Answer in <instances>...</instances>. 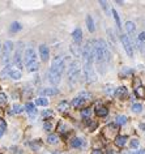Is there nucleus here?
<instances>
[{"instance_id": "f257e3e1", "label": "nucleus", "mask_w": 145, "mask_h": 154, "mask_svg": "<svg viewBox=\"0 0 145 154\" xmlns=\"http://www.w3.org/2000/svg\"><path fill=\"white\" fill-rule=\"evenodd\" d=\"M65 69V60L62 56H56L54 58L53 63H51V67H50L49 72H47V77H49V81L51 85L56 86L59 85L60 80H62V74Z\"/></svg>"}, {"instance_id": "f03ea898", "label": "nucleus", "mask_w": 145, "mask_h": 154, "mask_svg": "<svg viewBox=\"0 0 145 154\" xmlns=\"http://www.w3.org/2000/svg\"><path fill=\"white\" fill-rule=\"evenodd\" d=\"M80 73H81V65L77 60H73V62L69 63V67H68V82L71 85L78 81L80 78Z\"/></svg>"}, {"instance_id": "7ed1b4c3", "label": "nucleus", "mask_w": 145, "mask_h": 154, "mask_svg": "<svg viewBox=\"0 0 145 154\" xmlns=\"http://www.w3.org/2000/svg\"><path fill=\"white\" fill-rule=\"evenodd\" d=\"M13 42L12 40H5L3 44V50H1V63L4 65L8 64L11 62V52L13 51Z\"/></svg>"}, {"instance_id": "20e7f679", "label": "nucleus", "mask_w": 145, "mask_h": 154, "mask_svg": "<svg viewBox=\"0 0 145 154\" xmlns=\"http://www.w3.org/2000/svg\"><path fill=\"white\" fill-rule=\"evenodd\" d=\"M84 76L86 78V82H94L97 80V74L92 63H84Z\"/></svg>"}, {"instance_id": "39448f33", "label": "nucleus", "mask_w": 145, "mask_h": 154, "mask_svg": "<svg viewBox=\"0 0 145 154\" xmlns=\"http://www.w3.org/2000/svg\"><path fill=\"white\" fill-rule=\"evenodd\" d=\"M37 62V52H35V50L33 47H28V48L25 50L24 52V63L25 65H29L31 63H35Z\"/></svg>"}, {"instance_id": "423d86ee", "label": "nucleus", "mask_w": 145, "mask_h": 154, "mask_svg": "<svg viewBox=\"0 0 145 154\" xmlns=\"http://www.w3.org/2000/svg\"><path fill=\"white\" fill-rule=\"evenodd\" d=\"M120 40H122V44H123L124 50H126L127 55L130 56V58H133V44H132V42H131L130 37H127L126 34H122Z\"/></svg>"}, {"instance_id": "0eeeda50", "label": "nucleus", "mask_w": 145, "mask_h": 154, "mask_svg": "<svg viewBox=\"0 0 145 154\" xmlns=\"http://www.w3.org/2000/svg\"><path fill=\"white\" fill-rule=\"evenodd\" d=\"M22 46H24V43L19 42V47H17L15 56H13V63L17 68H22V59H24V56H22Z\"/></svg>"}, {"instance_id": "6e6552de", "label": "nucleus", "mask_w": 145, "mask_h": 154, "mask_svg": "<svg viewBox=\"0 0 145 154\" xmlns=\"http://www.w3.org/2000/svg\"><path fill=\"white\" fill-rule=\"evenodd\" d=\"M118 133V124H108L103 128V136L106 139H111Z\"/></svg>"}, {"instance_id": "1a4fd4ad", "label": "nucleus", "mask_w": 145, "mask_h": 154, "mask_svg": "<svg viewBox=\"0 0 145 154\" xmlns=\"http://www.w3.org/2000/svg\"><path fill=\"white\" fill-rule=\"evenodd\" d=\"M39 55H41V59H42L43 62H47V60H49L50 50L46 44H41L39 46Z\"/></svg>"}, {"instance_id": "9d476101", "label": "nucleus", "mask_w": 145, "mask_h": 154, "mask_svg": "<svg viewBox=\"0 0 145 154\" xmlns=\"http://www.w3.org/2000/svg\"><path fill=\"white\" fill-rule=\"evenodd\" d=\"M59 93V89L56 88H43V89L39 90L41 96H56Z\"/></svg>"}, {"instance_id": "9b49d317", "label": "nucleus", "mask_w": 145, "mask_h": 154, "mask_svg": "<svg viewBox=\"0 0 145 154\" xmlns=\"http://www.w3.org/2000/svg\"><path fill=\"white\" fill-rule=\"evenodd\" d=\"M72 37H73V42L76 44H80V42L82 40V30L80 28H76L72 33Z\"/></svg>"}, {"instance_id": "f8f14e48", "label": "nucleus", "mask_w": 145, "mask_h": 154, "mask_svg": "<svg viewBox=\"0 0 145 154\" xmlns=\"http://www.w3.org/2000/svg\"><path fill=\"white\" fill-rule=\"evenodd\" d=\"M69 48H71V52L74 58H80V56H82V50H80V47H78L76 43L72 44Z\"/></svg>"}, {"instance_id": "ddd939ff", "label": "nucleus", "mask_w": 145, "mask_h": 154, "mask_svg": "<svg viewBox=\"0 0 145 154\" xmlns=\"http://www.w3.org/2000/svg\"><path fill=\"white\" fill-rule=\"evenodd\" d=\"M25 108H26V111H28V114L30 115L31 117H34L35 115H37V108H35V106H34L33 103H30V102H28V103H26Z\"/></svg>"}, {"instance_id": "4468645a", "label": "nucleus", "mask_w": 145, "mask_h": 154, "mask_svg": "<svg viewBox=\"0 0 145 154\" xmlns=\"http://www.w3.org/2000/svg\"><path fill=\"white\" fill-rule=\"evenodd\" d=\"M127 136H116V137H115V145H116V146H124V145H126V142H127Z\"/></svg>"}, {"instance_id": "2eb2a0df", "label": "nucleus", "mask_w": 145, "mask_h": 154, "mask_svg": "<svg viewBox=\"0 0 145 154\" xmlns=\"http://www.w3.org/2000/svg\"><path fill=\"white\" fill-rule=\"evenodd\" d=\"M84 140L80 139V137H74V139H72L71 141V146L72 148H81V146H84Z\"/></svg>"}, {"instance_id": "dca6fc26", "label": "nucleus", "mask_w": 145, "mask_h": 154, "mask_svg": "<svg viewBox=\"0 0 145 154\" xmlns=\"http://www.w3.org/2000/svg\"><path fill=\"white\" fill-rule=\"evenodd\" d=\"M127 94H128V90H127L126 86H120L116 89V93H115V96L118 97V98H124V97H127Z\"/></svg>"}, {"instance_id": "f3484780", "label": "nucleus", "mask_w": 145, "mask_h": 154, "mask_svg": "<svg viewBox=\"0 0 145 154\" xmlns=\"http://www.w3.org/2000/svg\"><path fill=\"white\" fill-rule=\"evenodd\" d=\"M86 26H88V29H89L90 33H93V31L96 30V26H94V20H93V17L90 15L86 16Z\"/></svg>"}, {"instance_id": "a211bd4d", "label": "nucleus", "mask_w": 145, "mask_h": 154, "mask_svg": "<svg viewBox=\"0 0 145 154\" xmlns=\"http://www.w3.org/2000/svg\"><path fill=\"white\" fill-rule=\"evenodd\" d=\"M96 114H97V116H101V117L107 116L108 110H107V107H105V106H101V107L96 108Z\"/></svg>"}, {"instance_id": "6ab92c4d", "label": "nucleus", "mask_w": 145, "mask_h": 154, "mask_svg": "<svg viewBox=\"0 0 145 154\" xmlns=\"http://www.w3.org/2000/svg\"><path fill=\"white\" fill-rule=\"evenodd\" d=\"M126 30H127V33H128V34H133V33H135V30H136L135 22L127 21V22H126Z\"/></svg>"}, {"instance_id": "aec40b11", "label": "nucleus", "mask_w": 145, "mask_h": 154, "mask_svg": "<svg viewBox=\"0 0 145 154\" xmlns=\"http://www.w3.org/2000/svg\"><path fill=\"white\" fill-rule=\"evenodd\" d=\"M69 108V102L67 101H62V102H59V105H58V110L60 111V112H65V111Z\"/></svg>"}, {"instance_id": "412c9836", "label": "nucleus", "mask_w": 145, "mask_h": 154, "mask_svg": "<svg viewBox=\"0 0 145 154\" xmlns=\"http://www.w3.org/2000/svg\"><path fill=\"white\" fill-rule=\"evenodd\" d=\"M21 29H22L21 24H20V22H17V21H15V22H12V24H11L9 30L12 31V33H17V31H20Z\"/></svg>"}, {"instance_id": "4be33fe9", "label": "nucleus", "mask_w": 145, "mask_h": 154, "mask_svg": "<svg viewBox=\"0 0 145 154\" xmlns=\"http://www.w3.org/2000/svg\"><path fill=\"white\" fill-rule=\"evenodd\" d=\"M35 105L37 106H49V99L46 97H39L35 99Z\"/></svg>"}, {"instance_id": "5701e85b", "label": "nucleus", "mask_w": 145, "mask_h": 154, "mask_svg": "<svg viewBox=\"0 0 145 154\" xmlns=\"http://www.w3.org/2000/svg\"><path fill=\"white\" fill-rule=\"evenodd\" d=\"M9 77L11 78H13V80H20V78L22 77V73H21L20 69H15V71H12L9 73Z\"/></svg>"}, {"instance_id": "b1692460", "label": "nucleus", "mask_w": 145, "mask_h": 154, "mask_svg": "<svg viewBox=\"0 0 145 154\" xmlns=\"http://www.w3.org/2000/svg\"><path fill=\"white\" fill-rule=\"evenodd\" d=\"M38 69H39V64H38V62L31 63V64L26 65V71H28V72H37Z\"/></svg>"}, {"instance_id": "393cba45", "label": "nucleus", "mask_w": 145, "mask_h": 154, "mask_svg": "<svg viewBox=\"0 0 145 154\" xmlns=\"http://www.w3.org/2000/svg\"><path fill=\"white\" fill-rule=\"evenodd\" d=\"M78 97H80L81 99H84V101H90V99H92V94H90L89 92H85V90L78 93Z\"/></svg>"}, {"instance_id": "a878e982", "label": "nucleus", "mask_w": 145, "mask_h": 154, "mask_svg": "<svg viewBox=\"0 0 145 154\" xmlns=\"http://www.w3.org/2000/svg\"><path fill=\"white\" fill-rule=\"evenodd\" d=\"M30 148L33 149V150L37 151L38 149L42 148V142H41V140H34V141L30 142Z\"/></svg>"}, {"instance_id": "bb28decb", "label": "nucleus", "mask_w": 145, "mask_h": 154, "mask_svg": "<svg viewBox=\"0 0 145 154\" xmlns=\"http://www.w3.org/2000/svg\"><path fill=\"white\" fill-rule=\"evenodd\" d=\"M84 102H85L84 99H81L80 97H77V98H74L73 101L71 102V105L73 106V107H77V108H78V107H81V106L84 105Z\"/></svg>"}, {"instance_id": "cd10ccee", "label": "nucleus", "mask_w": 145, "mask_h": 154, "mask_svg": "<svg viewBox=\"0 0 145 154\" xmlns=\"http://www.w3.org/2000/svg\"><path fill=\"white\" fill-rule=\"evenodd\" d=\"M47 142L51 145H55L59 142V137L58 135H49V137H47Z\"/></svg>"}, {"instance_id": "c85d7f7f", "label": "nucleus", "mask_w": 145, "mask_h": 154, "mask_svg": "<svg viewBox=\"0 0 145 154\" xmlns=\"http://www.w3.org/2000/svg\"><path fill=\"white\" fill-rule=\"evenodd\" d=\"M105 93L107 94V96H115L116 89H115L112 85H107V86H105Z\"/></svg>"}, {"instance_id": "c756f323", "label": "nucleus", "mask_w": 145, "mask_h": 154, "mask_svg": "<svg viewBox=\"0 0 145 154\" xmlns=\"http://www.w3.org/2000/svg\"><path fill=\"white\" fill-rule=\"evenodd\" d=\"M135 94L139 97V98H145V89L142 86L136 88V89H135Z\"/></svg>"}, {"instance_id": "7c9ffc66", "label": "nucleus", "mask_w": 145, "mask_h": 154, "mask_svg": "<svg viewBox=\"0 0 145 154\" xmlns=\"http://www.w3.org/2000/svg\"><path fill=\"white\" fill-rule=\"evenodd\" d=\"M7 131V121L4 120V119H1L0 117V137L4 135V132Z\"/></svg>"}, {"instance_id": "2f4dec72", "label": "nucleus", "mask_w": 145, "mask_h": 154, "mask_svg": "<svg viewBox=\"0 0 145 154\" xmlns=\"http://www.w3.org/2000/svg\"><path fill=\"white\" fill-rule=\"evenodd\" d=\"M90 115H92V110H90L89 107L84 108V110H81V116L84 117V119H89Z\"/></svg>"}, {"instance_id": "473e14b6", "label": "nucleus", "mask_w": 145, "mask_h": 154, "mask_svg": "<svg viewBox=\"0 0 145 154\" xmlns=\"http://www.w3.org/2000/svg\"><path fill=\"white\" fill-rule=\"evenodd\" d=\"M127 116H124V115H119V116H116V124H119V125H124V124L127 123Z\"/></svg>"}, {"instance_id": "72a5a7b5", "label": "nucleus", "mask_w": 145, "mask_h": 154, "mask_svg": "<svg viewBox=\"0 0 145 154\" xmlns=\"http://www.w3.org/2000/svg\"><path fill=\"white\" fill-rule=\"evenodd\" d=\"M112 16H114V20L115 22H116V26L118 29H120L122 28V24H120V19H119V15H118V12L115 9H112Z\"/></svg>"}, {"instance_id": "f704fd0d", "label": "nucleus", "mask_w": 145, "mask_h": 154, "mask_svg": "<svg viewBox=\"0 0 145 154\" xmlns=\"http://www.w3.org/2000/svg\"><path fill=\"white\" fill-rule=\"evenodd\" d=\"M12 108H13V112H15V114H21L22 112V106L19 105V103H15Z\"/></svg>"}, {"instance_id": "c9c22d12", "label": "nucleus", "mask_w": 145, "mask_h": 154, "mask_svg": "<svg viewBox=\"0 0 145 154\" xmlns=\"http://www.w3.org/2000/svg\"><path fill=\"white\" fill-rule=\"evenodd\" d=\"M132 111L139 114V112H141L142 111V106L140 105V103H135V105H132Z\"/></svg>"}, {"instance_id": "e433bc0d", "label": "nucleus", "mask_w": 145, "mask_h": 154, "mask_svg": "<svg viewBox=\"0 0 145 154\" xmlns=\"http://www.w3.org/2000/svg\"><path fill=\"white\" fill-rule=\"evenodd\" d=\"M130 145H131V148L136 149V148H139L140 141H139V140H137V139H132V140H131V142H130Z\"/></svg>"}, {"instance_id": "4c0bfd02", "label": "nucleus", "mask_w": 145, "mask_h": 154, "mask_svg": "<svg viewBox=\"0 0 145 154\" xmlns=\"http://www.w3.org/2000/svg\"><path fill=\"white\" fill-rule=\"evenodd\" d=\"M99 4H101V5H102V8H103V11H105V12L107 13V15H110V9H108V4L106 3V1H103V0H102V1H99Z\"/></svg>"}, {"instance_id": "58836bf2", "label": "nucleus", "mask_w": 145, "mask_h": 154, "mask_svg": "<svg viewBox=\"0 0 145 154\" xmlns=\"http://www.w3.org/2000/svg\"><path fill=\"white\" fill-rule=\"evenodd\" d=\"M107 35H108V39L111 40L112 43H115V37H114V31L111 29H107Z\"/></svg>"}, {"instance_id": "ea45409f", "label": "nucleus", "mask_w": 145, "mask_h": 154, "mask_svg": "<svg viewBox=\"0 0 145 154\" xmlns=\"http://www.w3.org/2000/svg\"><path fill=\"white\" fill-rule=\"evenodd\" d=\"M42 115H43L45 117H53L54 116V112L51 110H45L43 112H42Z\"/></svg>"}, {"instance_id": "a19ab883", "label": "nucleus", "mask_w": 145, "mask_h": 154, "mask_svg": "<svg viewBox=\"0 0 145 154\" xmlns=\"http://www.w3.org/2000/svg\"><path fill=\"white\" fill-rule=\"evenodd\" d=\"M43 129L47 131V132H49V131H51V129H53V124H51V123H47V121H46V123L43 124Z\"/></svg>"}, {"instance_id": "79ce46f5", "label": "nucleus", "mask_w": 145, "mask_h": 154, "mask_svg": "<svg viewBox=\"0 0 145 154\" xmlns=\"http://www.w3.org/2000/svg\"><path fill=\"white\" fill-rule=\"evenodd\" d=\"M4 102H7V96L4 93H0V103H4Z\"/></svg>"}, {"instance_id": "37998d69", "label": "nucleus", "mask_w": 145, "mask_h": 154, "mask_svg": "<svg viewBox=\"0 0 145 154\" xmlns=\"http://www.w3.org/2000/svg\"><path fill=\"white\" fill-rule=\"evenodd\" d=\"M137 39H139L140 42H144V40H145V31H142V33H140V34H139Z\"/></svg>"}, {"instance_id": "c03bdc74", "label": "nucleus", "mask_w": 145, "mask_h": 154, "mask_svg": "<svg viewBox=\"0 0 145 154\" xmlns=\"http://www.w3.org/2000/svg\"><path fill=\"white\" fill-rule=\"evenodd\" d=\"M122 74H132V69H128V68H123V72Z\"/></svg>"}, {"instance_id": "a18cd8bd", "label": "nucleus", "mask_w": 145, "mask_h": 154, "mask_svg": "<svg viewBox=\"0 0 145 154\" xmlns=\"http://www.w3.org/2000/svg\"><path fill=\"white\" fill-rule=\"evenodd\" d=\"M89 125H90V131H94V129L97 128V125H98V124H97L96 121H92V123H90Z\"/></svg>"}, {"instance_id": "49530a36", "label": "nucleus", "mask_w": 145, "mask_h": 154, "mask_svg": "<svg viewBox=\"0 0 145 154\" xmlns=\"http://www.w3.org/2000/svg\"><path fill=\"white\" fill-rule=\"evenodd\" d=\"M58 131H60V132H65V125L64 124H59Z\"/></svg>"}, {"instance_id": "de8ad7c7", "label": "nucleus", "mask_w": 145, "mask_h": 154, "mask_svg": "<svg viewBox=\"0 0 145 154\" xmlns=\"http://www.w3.org/2000/svg\"><path fill=\"white\" fill-rule=\"evenodd\" d=\"M92 154H103V153H102V150H99V149H94V150L92 151Z\"/></svg>"}, {"instance_id": "09e8293b", "label": "nucleus", "mask_w": 145, "mask_h": 154, "mask_svg": "<svg viewBox=\"0 0 145 154\" xmlns=\"http://www.w3.org/2000/svg\"><path fill=\"white\" fill-rule=\"evenodd\" d=\"M122 154H136V151H130V150H124Z\"/></svg>"}, {"instance_id": "8fccbe9b", "label": "nucleus", "mask_w": 145, "mask_h": 154, "mask_svg": "<svg viewBox=\"0 0 145 154\" xmlns=\"http://www.w3.org/2000/svg\"><path fill=\"white\" fill-rule=\"evenodd\" d=\"M136 154H145V149H141V150H137Z\"/></svg>"}, {"instance_id": "3c124183", "label": "nucleus", "mask_w": 145, "mask_h": 154, "mask_svg": "<svg viewBox=\"0 0 145 154\" xmlns=\"http://www.w3.org/2000/svg\"><path fill=\"white\" fill-rule=\"evenodd\" d=\"M106 154H114V150H112V149H108L107 153H106Z\"/></svg>"}, {"instance_id": "603ef678", "label": "nucleus", "mask_w": 145, "mask_h": 154, "mask_svg": "<svg viewBox=\"0 0 145 154\" xmlns=\"http://www.w3.org/2000/svg\"><path fill=\"white\" fill-rule=\"evenodd\" d=\"M140 128H141V129H144V131H145V124H141V125H140Z\"/></svg>"}, {"instance_id": "864d4df0", "label": "nucleus", "mask_w": 145, "mask_h": 154, "mask_svg": "<svg viewBox=\"0 0 145 154\" xmlns=\"http://www.w3.org/2000/svg\"><path fill=\"white\" fill-rule=\"evenodd\" d=\"M53 154H63V153H59V151H54Z\"/></svg>"}, {"instance_id": "5fc2aeb1", "label": "nucleus", "mask_w": 145, "mask_h": 154, "mask_svg": "<svg viewBox=\"0 0 145 154\" xmlns=\"http://www.w3.org/2000/svg\"><path fill=\"white\" fill-rule=\"evenodd\" d=\"M1 50H3V47H1V46H0V54H1Z\"/></svg>"}, {"instance_id": "6e6d98bb", "label": "nucleus", "mask_w": 145, "mask_h": 154, "mask_svg": "<svg viewBox=\"0 0 145 154\" xmlns=\"http://www.w3.org/2000/svg\"><path fill=\"white\" fill-rule=\"evenodd\" d=\"M63 154H69V153H63Z\"/></svg>"}]
</instances>
